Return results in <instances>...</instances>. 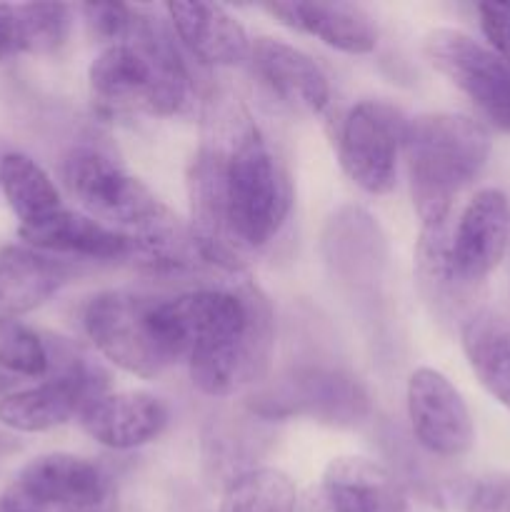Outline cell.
Wrapping results in <instances>:
<instances>
[{"mask_svg":"<svg viewBox=\"0 0 510 512\" xmlns=\"http://www.w3.org/2000/svg\"><path fill=\"white\" fill-rule=\"evenodd\" d=\"M168 20L180 43L205 65L230 68L250 58L243 23L220 3H168Z\"/></svg>","mask_w":510,"mask_h":512,"instance_id":"2e32d148","label":"cell"},{"mask_svg":"<svg viewBox=\"0 0 510 512\" xmlns=\"http://www.w3.org/2000/svg\"><path fill=\"white\" fill-rule=\"evenodd\" d=\"M80 10H83L90 35L105 45L120 43L130 33L135 23V13H138V8L120 3H88Z\"/></svg>","mask_w":510,"mask_h":512,"instance_id":"4316f807","label":"cell"},{"mask_svg":"<svg viewBox=\"0 0 510 512\" xmlns=\"http://www.w3.org/2000/svg\"><path fill=\"white\" fill-rule=\"evenodd\" d=\"M463 350L485 390L510 410V320L478 313L463 323Z\"/></svg>","mask_w":510,"mask_h":512,"instance_id":"7402d4cb","label":"cell"},{"mask_svg":"<svg viewBox=\"0 0 510 512\" xmlns=\"http://www.w3.org/2000/svg\"><path fill=\"white\" fill-rule=\"evenodd\" d=\"M273 18L300 33L315 35L330 48L348 55L373 53L378 45V28L373 18L355 3H270Z\"/></svg>","mask_w":510,"mask_h":512,"instance_id":"d6986e66","label":"cell"},{"mask_svg":"<svg viewBox=\"0 0 510 512\" xmlns=\"http://www.w3.org/2000/svg\"><path fill=\"white\" fill-rule=\"evenodd\" d=\"M480 28H483L488 48L510 60V0H490L478 5Z\"/></svg>","mask_w":510,"mask_h":512,"instance_id":"f1b7e54d","label":"cell"},{"mask_svg":"<svg viewBox=\"0 0 510 512\" xmlns=\"http://www.w3.org/2000/svg\"><path fill=\"white\" fill-rule=\"evenodd\" d=\"M158 323L175 360H188L195 388L230 398L263 385L275 345V315L248 278L158 300Z\"/></svg>","mask_w":510,"mask_h":512,"instance_id":"7a4b0ae2","label":"cell"},{"mask_svg":"<svg viewBox=\"0 0 510 512\" xmlns=\"http://www.w3.org/2000/svg\"><path fill=\"white\" fill-rule=\"evenodd\" d=\"M63 180L85 215L125 235L135 245V258L155 273H180L205 265L190 225L180 223L143 180L103 150L93 145L70 150L63 160Z\"/></svg>","mask_w":510,"mask_h":512,"instance_id":"3957f363","label":"cell"},{"mask_svg":"<svg viewBox=\"0 0 510 512\" xmlns=\"http://www.w3.org/2000/svg\"><path fill=\"white\" fill-rule=\"evenodd\" d=\"M15 380L10 378L8 373H0V400L5 398V395H10V388H13Z\"/></svg>","mask_w":510,"mask_h":512,"instance_id":"836d02e7","label":"cell"},{"mask_svg":"<svg viewBox=\"0 0 510 512\" xmlns=\"http://www.w3.org/2000/svg\"><path fill=\"white\" fill-rule=\"evenodd\" d=\"M23 53L20 48V25L15 5L0 3V63Z\"/></svg>","mask_w":510,"mask_h":512,"instance_id":"f546056e","label":"cell"},{"mask_svg":"<svg viewBox=\"0 0 510 512\" xmlns=\"http://www.w3.org/2000/svg\"><path fill=\"white\" fill-rule=\"evenodd\" d=\"M38 512H78L113 495L108 475L90 460L68 453H48L30 460L13 488Z\"/></svg>","mask_w":510,"mask_h":512,"instance_id":"4fadbf2b","label":"cell"},{"mask_svg":"<svg viewBox=\"0 0 510 512\" xmlns=\"http://www.w3.org/2000/svg\"><path fill=\"white\" fill-rule=\"evenodd\" d=\"M0 190L10 210L18 215L20 228L48 220L60 213V193L50 175L25 153L0 155Z\"/></svg>","mask_w":510,"mask_h":512,"instance_id":"603a6c76","label":"cell"},{"mask_svg":"<svg viewBox=\"0 0 510 512\" xmlns=\"http://www.w3.org/2000/svg\"><path fill=\"white\" fill-rule=\"evenodd\" d=\"M465 512H510V475L483 478L463 498Z\"/></svg>","mask_w":510,"mask_h":512,"instance_id":"83f0119b","label":"cell"},{"mask_svg":"<svg viewBox=\"0 0 510 512\" xmlns=\"http://www.w3.org/2000/svg\"><path fill=\"white\" fill-rule=\"evenodd\" d=\"M20 25V48L30 55H53L68 40L73 28V8L63 3L15 5Z\"/></svg>","mask_w":510,"mask_h":512,"instance_id":"d4e9b609","label":"cell"},{"mask_svg":"<svg viewBox=\"0 0 510 512\" xmlns=\"http://www.w3.org/2000/svg\"><path fill=\"white\" fill-rule=\"evenodd\" d=\"M408 120L385 100H360L348 110L340 128V168L370 195L393 190L398 158L405 143Z\"/></svg>","mask_w":510,"mask_h":512,"instance_id":"ba28073f","label":"cell"},{"mask_svg":"<svg viewBox=\"0 0 510 512\" xmlns=\"http://www.w3.org/2000/svg\"><path fill=\"white\" fill-rule=\"evenodd\" d=\"M20 240L28 248L55 258L83 260H125L135 255V245L125 235L105 228L85 213L63 208L48 220L18 228Z\"/></svg>","mask_w":510,"mask_h":512,"instance_id":"e0dca14e","label":"cell"},{"mask_svg":"<svg viewBox=\"0 0 510 512\" xmlns=\"http://www.w3.org/2000/svg\"><path fill=\"white\" fill-rule=\"evenodd\" d=\"M50 370V350L33 328L13 315H0V373L43 378Z\"/></svg>","mask_w":510,"mask_h":512,"instance_id":"484cf974","label":"cell"},{"mask_svg":"<svg viewBox=\"0 0 510 512\" xmlns=\"http://www.w3.org/2000/svg\"><path fill=\"white\" fill-rule=\"evenodd\" d=\"M83 328L103 358L138 378H155L178 363L158 323V300L105 290L88 300Z\"/></svg>","mask_w":510,"mask_h":512,"instance_id":"52a82bcc","label":"cell"},{"mask_svg":"<svg viewBox=\"0 0 510 512\" xmlns=\"http://www.w3.org/2000/svg\"><path fill=\"white\" fill-rule=\"evenodd\" d=\"M490 133L460 113H425L408 120L405 165L420 228L450 225L458 195L473 183L490 158Z\"/></svg>","mask_w":510,"mask_h":512,"instance_id":"5b68a950","label":"cell"},{"mask_svg":"<svg viewBox=\"0 0 510 512\" xmlns=\"http://www.w3.org/2000/svg\"><path fill=\"white\" fill-rule=\"evenodd\" d=\"M295 512H333L323 488H310L295 500Z\"/></svg>","mask_w":510,"mask_h":512,"instance_id":"4dcf8cb0","label":"cell"},{"mask_svg":"<svg viewBox=\"0 0 510 512\" xmlns=\"http://www.w3.org/2000/svg\"><path fill=\"white\" fill-rule=\"evenodd\" d=\"M320 488L333 512H410L393 473L368 458L343 455L330 460Z\"/></svg>","mask_w":510,"mask_h":512,"instance_id":"ffe728a7","label":"cell"},{"mask_svg":"<svg viewBox=\"0 0 510 512\" xmlns=\"http://www.w3.org/2000/svg\"><path fill=\"white\" fill-rule=\"evenodd\" d=\"M295 485L283 470L253 468L225 485L218 512H295Z\"/></svg>","mask_w":510,"mask_h":512,"instance_id":"cb8c5ba5","label":"cell"},{"mask_svg":"<svg viewBox=\"0 0 510 512\" xmlns=\"http://www.w3.org/2000/svg\"><path fill=\"white\" fill-rule=\"evenodd\" d=\"M258 420H313L330 428H355L373 413L368 388L353 373L333 365H295L248 400Z\"/></svg>","mask_w":510,"mask_h":512,"instance_id":"8992f818","label":"cell"},{"mask_svg":"<svg viewBox=\"0 0 510 512\" xmlns=\"http://www.w3.org/2000/svg\"><path fill=\"white\" fill-rule=\"evenodd\" d=\"M85 433L110 450H133L158 438L168 425V408L145 390L108 393L80 415Z\"/></svg>","mask_w":510,"mask_h":512,"instance_id":"9a60e30c","label":"cell"},{"mask_svg":"<svg viewBox=\"0 0 510 512\" xmlns=\"http://www.w3.org/2000/svg\"><path fill=\"white\" fill-rule=\"evenodd\" d=\"M413 438L435 458H463L475 445V425L463 395L443 373L418 368L408 380Z\"/></svg>","mask_w":510,"mask_h":512,"instance_id":"7c38bea8","label":"cell"},{"mask_svg":"<svg viewBox=\"0 0 510 512\" xmlns=\"http://www.w3.org/2000/svg\"><path fill=\"white\" fill-rule=\"evenodd\" d=\"M90 98L105 115L143 110L178 115L190 95V73L168 25L138 10L130 33L105 45L88 70Z\"/></svg>","mask_w":510,"mask_h":512,"instance_id":"277c9868","label":"cell"},{"mask_svg":"<svg viewBox=\"0 0 510 512\" xmlns=\"http://www.w3.org/2000/svg\"><path fill=\"white\" fill-rule=\"evenodd\" d=\"M78 512H118V500H115V493H113V495H108L105 500H100V503L90 505V508L78 510Z\"/></svg>","mask_w":510,"mask_h":512,"instance_id":"d6a6232c","label":"cell"},{"mask_svg":"<svg viewBox=\"0 0 510 512\" xmlns=\"http://www.w3.org/2000/svg\"><path fill=\"white\" fill-rule=\"evenodd\" d=\"M48 380L0 400V423L15 433H48L108 395V375L78 355H60Z\"/></svg>","mask_w":510,"mask_h":512,"instance_id":"9c48e42d","label":"cell"},{"mask_svg":"<svg viewBox=\"0 0 510 512\" xmlns=\"http://www.w3.org/2000/svg\"><path fill=\"white\" fill-rule=\"evenodd\" d=\"M425 58L495 128L510 133V60L455 28L428 33Z\"/></svg>","mask_w":510,"mask_h":512,"instance_id":"30bf717a","label":"cell"},{"mask_svg":"<svg viewBox=\"0 0 510 512\" xmlns=\"http://www.w3.org/2000/svg\"><path fill=\"white\" fill-rule=\"evenodd\" d=\"M378 223L360 208H343L330 218L323 235V253L335 278L350 288L378 280L385 265V243Z\"/></svg>","mask_w":510,"mask_h":512,"instance_id":"ac0fdd59","label":"cell"},{"mask_svg":"<svg viewBox=\"0 0 510 512\" xmlns=\"http://www.w3.org/2000/svg\"><path fill=\"white\" fill-rule=\"evenodd\" d=\"M0 512H38L28 500L20 498L15 490H8V493L0 498Z\"/></svg>","mask_w":510,"mask_h":512,"instance_id":"1f68e13d","label":"cell"},{"mask_svg":"<svg viewBox=\"0 0 510 512\" xmlns=\"http://www.w3.org/2000/svg\"><path fill=\"white\" fill-rule=\"evenodd\" d=\"M250 65L260 83L290 113L320 115L328 108L330 85L323 68L295 45L280 38H255L250 43Z\"/></svg>","mask_w":510,"mask_h":512,"instance_id":"5bb4252c","label":"cell"},{"mask_svg":"<svg viewBox=\"0 0 510 512\" xmlns=\"http://www.w3.org/2000/svg\"><path fill=\"white\" fill-rule=\"evenodd\" d=\"M73 278V268L65 260L48 253L10 245L0 250V310L18 315L35 310L53 298Z\"/></svg>","mask_w":510,"mask_h":512,"instance_id":"44dd1931","label":"cell"},{"mask_svg":"<svg viewBox=\"0 0 510 512\" xmlns=\"http://www.w3.org/2000/svg\"><path fill=\"white\" fill-rule=\"evenodd\" d=\"M190 233L205 265L238 275L290 213V183L268 135L233 95L210 100L188 168Z\"/></svg>","mask_w":510,"mask_h":512,"instance_id":"6da1fadb","label":"cell"},{"mask_svg":"<svg viewBox=\"0 0 510 512\" xmlns=\"http://www.w3.org/2000/svg\"><path fill=\"white\" fill-rule=\"evenodd\" d=\"M510 248V198L483 188L468 200L448 238V270L460 290L483 283Z\"/></svg>","mask_w":510,"mask_h":512,"instance_id":"8fae6325","label":"cell"}]
</instances>
